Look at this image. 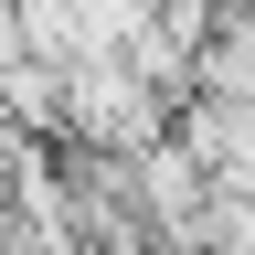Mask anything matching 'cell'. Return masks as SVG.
I'll return each instance as SVG.
<instances>
[{
  "label": "cell",
  "instance_id": "7a4b0ae2",
  "mask_svg": "<svg viewBox=\"0 0 255 255\" xmlns=\"http://www.w3.org/2000/svg\"><path fill=\"white\" fill-rule=\"evenodd\" d=\"M191 96H202V107H255V11L213 21V43L191 53Z\"/></svg>",
  "mask_w": 255,
  "mask_h": 255
},
{
  "label": "cell",
  "instance_id": "6da1fadb",
  "mask_svg": "<svg viewBox=\"0 0 255 255\" xmlns=\"http://www.w3.org/2000/svg\"><path fill=\"white\" fill-rule=\"evenodd\" d=\"M170 138V107L128 75V64H75L64 75V149H96V159H138Z\"/></svg>",
  "mask_w": 255,
  "mask_h": 255
}]
</instances>
